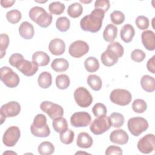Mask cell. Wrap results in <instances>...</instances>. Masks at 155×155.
Returning a JSON list of instances; mask_svg holds the SVG:
<instances>
[{"instance_id": "6da1fadb", "label": "cell", "mask_w": 155, "mask_h": 155, "mask_svg": "<svg viewBox=\"0 0 155 155\" xmlns=\"http://www.w3.org/2000/svg\"><path fill=\"white\" fill-rule=\"evenodd\" d=\"M105 12L99 8H94L90 15L85 16L80 21L82 30L91 33L100 30L102 25Z\"/></svg>"}, {"instance_id": "7a4b0ae2", "label": "cell", "mask_w": 155, "mask_h": 155, "mask_svg": "<svg viewBox=\"0 0 155 155\" xmlns=\"http://www.w3.org/2000/svg\"><path fill=\"white\" fill-rule=\"evenodd\" d=\"M31 134L38 137H47L50 134V129L47 124V118L43 114H37L30 126Z\"/></svg>"}, {"instance_id": "3957f363", "label": "cell", "mask_w": 155, "mask_h": 155, "mask_svg": "<svg viewBox=\"0 0 155 155\" xmlns=\"http://www.w3.org/2000/svg\"><path fill=\"white\" fill-rule=\"evenodd\" d=\"M28 15L33 22L42 28L48 27L51 24L53 19L51 14L48 13L44 8L39 6L32 7L29 11Z\"/></svg>"}, {"instance_id": "277c9868", "label": "cell", "mask_w": 155, "mask_h": 155, "mask_svg": "<svg viewBox=\"0 0 155 155\" xmlns=\"http://www.w3.org/2000/svg\"><path fill=\"white\" fill-rule=\"evenodd\" d=\"M1 81L9 88H15L19 83L20 79L18 74L8 67H2L0 70Z\"/></svg>"}, {"instance_id": "5b68a950", "label": "cell", "mask_w": 155, "mask_h": 155, "mask_svg": "<svg viewBox=\"0 0 155 155\" xmlns=\"http://www.w3.org/2000/svg\"><path fill=\"white\" fill-rule=\"evenodd\" d=\"M130 132L134 136H139L148 128L147 120L142 117H134L129 119L127 124Z\"/></svg>"}, {"instance_id": "8992f818", "label": "cell", "mask_w": 155, "mask_h": 155, "mask_svg": "<svg viewBox=\"0 0 155 155\" xmlns=\"http://www.w3.org/2000/svg\"><path fill=\"white\" fill-rule=\"evenodd\" d=\"M110 99L116 105L125 106L128 105L131 101L132 96L131 93L125 89L117 88L111 92Z\"/></svg>"}, {"instance_id": "52a82bcc", "label": "cell", "mask_w": 155, "mask_h": 155, "mask_svg": "<svg viewBox=\"0 0 155 155\" xmlns=\"http://www.w3.org/2000/svg\"><path fill=\"white\" fill-rule=\"evenodd\" d=\"M21 111V105L16 101H11L4 104L0 108L1 124L5 120L7 117L16 116Z\"/></svg>"}, {"instance_id": "ba28073f", "label": "cell", "mask_w": 155, "mask_h": 155, "mask_svg": "<svg viewBox=\"0 0 155 155\" xmlns=\"http://www.w3.org/2000/svg\"><path fill=\"white\" fill-rule=\"evenodd\" d=\"M111 126L109 117L105 116L97 117L90 126V131L96 135L103 134L108 130Z\"/></svg>"}, {"instance_id": "9c48e42d", "label": "cell", "mask_w": 155, "mask_h": 155, "mask_svg": "<svg viewBox=\"0 0 155 155\" xmlns=\"http://www.w3.org/2000/svg\"><path fill=\"white\" fill-rule=\"evenodd\" d=\"M74 98L76 104L82 108L89 107L93 102L91 94L87 88L83 87H79L75 90Z\"/></svg>"}, {"instance_id": "30bf717a", "label": "cell", "mask_w": 155, "mask_h": 155, "mask_svg": "<svg viewBox=\"0 0 155 155\" xmlns=\"http://www.w3.org/2000/svg\"><path fill=\"white\" fill-rule=\"evenodd\" d=\"M40 108L42 111L48 114L53 120L55 118L62 116L64 114L63 108L55 103L50 101H44L40 104Z\"/></svg>"}, {"instance_id": "8fae6325", "label": "cell", "mask_w": 155, "mask_h": 155, "mask_svg": "<svg viewBox=\"0 0 155 155\" xmlns=\"http://www.w3.org/2000/svg\"><path fill=\"white\" fill-rule=\"evenodd\" d=\"M21 136L19 128L16 126H11L8 127L2 137L3 143L8 147H13L18 142Z\"/></svg>"}, {"instance_id": "7c38bea8", "label": "cell", "mask_w": 155, "mask_h": 155, "mask_svg": "<svg viewBox=\"0 0 155 155\" xmlns=\"http://www.w3.org/2000/svg\"><path fill=\"white\" fill-rule=\"evenodd\" d=\"M139 151L144 154H149L155 149V137L153 134H148L142 137L137 143Z\"/></svg>"}, {"instance_id": "4fadbf2b", "label": "cell", "mask_w": 155, "mask_h": 155, "mask_svg": "<svg viewBox=\"0 0 155 155\" xmlns=\"http://www.w3.org/2000/svg\"><path fill=\"white\" fill-rule=\"evenodd\" d=\"M89 51V45L87 42L78 40L72 42L69 46L68 53L74 58H79L85 55Z\"/></svg>"}, {"instance_id": "5bb4252c", "label": "cell", "mask_w": 155, "mask_h": 155, "mask_svg": "<svg viewBox=\"0 0 155 155\" xmlns=\"http://www.w3.org/2000/svg\"><path fill=\"white\" fill-rule=\"evenodd\" d=\"M91 117L90 114L85 111L73 113L70 117L71 125L74 127H85L91 122Z\"/></svg>"}, {"instance_id": "9a60e30c", "label": "cell", "mask_w": 155, "mask_h": 155, "mask_svg": "<svg viewBox=\"0 0 155 155\" xmlns=\"http://www.w3.org/2000/svg\"><path fill=\"white\" fill-rule=\"evenodd\" d=\"M16 68L25 76H31L38 71V65L33 61L24 59Z\"/></svg>"}, {"instance_id": "2e32d148", "label": "cell", "mask_w": 155, "mask_h": 155, "mask_svg": "<svg viewBox=\"0 0 155 155\" xmlns=\"http://www.w3.org/2000/svg\"><path fill=\"white\" fill-rule=\"evenodd\" d=\"M110 141L119 145L126 144L129 139L127 133L122 129L113 130L110 135Z\"/></svg>"}, {"instance_id": "e0dca14e", "label": "cell", "mask_w": 155, "mask_h": 155, "mask_svg": "<svg viewBox=\"0 0 155 155\" xmlns=\"http://www.w3.org/2000/svg\"><path fill=\"white\" fill-rule=\"evenodd\" d=\"M142 42L145 48L150 51H153L155 49V36L152 30H145L141 35Z\"/></svg>"}, {"instance_id": "ac0fdd59", "label": "cell", "mask_w": 155, "mask_h": 155, "mask_svg": "<svg viewBox=\"0 0 155 155\" xmlns=\"http://www.w3.org/2000/svg\"><path fill=\"white\" fill-rule=\"evenodd\" d=\"M48 49L51 54L54 55H61L65 52V44L63 40L59 38H54L50 42Z\"/></svg>"}, {"instance_id": "d6986e66", "label": "cell", "mask_w": 155, "mask_h": 155, "mask_svg": "<svg viewBox=\"0 0 155 155\" xmlns=\"http://www.w3.org/2000/svg\"><path fill=\"white\" fill-rule=\"evenodd\" d=\"M119 58V56L114 52L107 48L101 56L102 63L107 67H111L116 64Z\"/></svg>"}, {"instance_id": "ffe728a7", "label": "cell", "mask_w": 155, "mask_h": 155, "mask_svg": "<svg viewBox=\"0 0 155 155\" xmlns=\"http://www.w3.org/2000/svg\"><path fill=\"white\" fill-rule=\"evenodd\" d=\"M20 36L25 39H31L35 34V30L33 25L27 21L22 22L19 27Z\"/></svg>"}, {"instance_id": "44dd1931", "label": "cell", "mask_w": 155, "mask_h": 155, "mask_svg": "<svg viewBox=\"0 0 155 155\" xmlns=\"http://www.w3.org/2000/svg\"><path fill=\"white\" fill-rule=\"evenodd\" d=\"M135 34V31L134 27L130 24H127L124 25L121 30L120 36L122 40L125 42L128 43L130 42Z\"/></svg>"}, {"instance_id": "7402d4cb", "label": "cell", "mask_w": 155, "mask_h": 155, "mask_svg": "<svg viewBox=\"0 0 155 155\" xmlns=\"http://www.w3.org/2000/svg\"><path fill=\"white\" fill-rule=\"evenodd\" d=\"M32 61L38 66H46L50 62V58L45 52L38 51L33 54Z\"/></svg>"}, {"instance_id": "603a6c76", "label": "cell", "mask_w": 155, "mask_h": 155, "mask_svg": "<svg viewBox=\"0 0 155 155\" xmlns=\"http://www.w3.org/2000/svg\"><path fill=\"white\" fill-rule=\"evenodd\" d=\"M76 144L80 148H88L91 147L93 144V139L88 133L81 132L78 136Z\"/></svg>"}, {"instance_id": "cb8c5ba5", "label": "cell", "mask_w": 155, "mask_h": 155, "mask_svg": "<svg viewBox=\"0 0 155 155\" xmlns=\"http://www.w3.org/2000/svg\"><path fill=\"white\" fill-rule=\"evenodd\" d=\"M117 28L113 24H108L103 32V38L107 42H112L117 37Z\"/></svg>"}, {"instance_id": "d4e9b609", "label": "cell", "mask_w": 155, "mask_h": 155, "mask_svg": "<svg viewBox=\"0 0 155 155\" xmlns=\"http://www.w3.org/2000/svg\"><path fill=\"white\" fill-rule=\"evenodd\" d=\"M142 88L147 92H153L155 90V79L150 75H143L140 79Z\"/></svg>"}, {"instance_id": "484cf974", "label": "cell", "mask_w": 155, "mask_h": 155, "mask_svg": "<svg viewBox=\"0 0 155 155\" xmlns=\"http://www.w3.org/2000/svg\"><path fill=\"white\" fill-rule=\"evenodd\" d=\"M51 67L56 72H63L68 68L69 63L65 59L57 58L52 61Z\"/></svg>"}, {"instance_id": "4316f807", "label": "cell", "mask_w": 155, "mask_h": 155, "mask_svg": "<svg viewBox=\"0 0 155 155\" xmlns=\"http://www.w3.org/2000/svg\"><path fill=\"white\" fill-rule=\"evenodd\" d=\"M38 85L42 88H48L52 84L51 74L48 71L42 72L38 78Z\"/></svg>"}, {"instance_id": "83f0119b", "label": "cell", "mask_w": 155, "mask_h": 155, "mask_svg": "<svg viewBox=\"0 0 155 155\" xmlns=\"http://www.w3.org/2000/svg\"><path fill=\"white\" fill-rule=\"evenodd\" d=\"M52 126L54 130L57 133H62L68 129V123L67 120L61 116L53 119Z\"/></svg>"}, {"instance_id": "f1b7e54d", "label": "cell", "mask_w": 155, "mask_h": 155, "mask_svg": "<svg viewBox=\"0 0 155 155\" xmlns=\"http://www.w3.org/2000/svg\"><path fill=\"white\" fill-rule=\"evenodd\" d=\"M87 84L94 91H99L102 88V82L101 78L96 74H90L87 78Z\"/></svg>"}, {"instance_id": "f546056e", "label": "cell", "mask_w": 155, "mask_h": 155, "mask_svg": "<svg viewBox=\"0 0 155 155\" xmlns=\"http://www.w3.org/2000/svg\"><path fill=\"white\" fill-rule=\"evenodd\" d=\"M82 5L79 2H74L70 4L67 9L68 15L73 18L79 17L82 15Z\"/></svg>"}, {"instance_id": "4dcf8cb0", "label": "cell", "mask_w": 155, "mask_h": 155, "mask_svg": "<svg viewBox=\"0 0 155 155\" xmlns=\"http://www.w3.org/2000/svg\"><path fill=\"white\" fill-rule=\"evenodd\" d=\"M84 67L85 70L90 73L96 71L99 68V63L95 57L90 56L84 61Z\"/></svg>"}, {"instance_id": "1f68e13d", "label": "cell", "mask_w": 155, "mask_h": 155, "mask_svg": "<svg viewBox=\"0 0 155 155\" xmlns=\"http://www.w3.org/2000/svg\"><path fill=\"white\" fill-rule=\"evenodd\" d=\"M38 151L41 155H50L54 151V145L48 141H44L38 147Z\"/></svg>"}, {"instance_id": "d6a6232c", "label": "cell", "mask_w": 155, "mask_h": 155, "mask_svg": "<svg viewBox=\"0 0 155 155\" xmlns=\"http://www.w3.org/2000/svg\"><path fill=\"white\" fill-rule=\"evenodd\" d=\"M109 118L111 126L113 127L119 128L124 124V117L120 113L113 112L110 115Z\"/></svg>"}, {"instance_id": "836d02e7", "label": "cell", "mask_w": 155, "mask_h": 155, "mask_svg": "<svg viewBox=\"0 0 155 155\" xmlns=\"http://www.w3.org/2000/svg\"><path fill=\"white\" fill-rule=\"evenodd\" d=\"M70 84V80L69 77L65 74H59L56 78V87L61 90H65L67 88Z\"/></svg>"}, {"instance_id": "e575fe53", "label": "cell", "mask_w": 155, "mask_h": 155, "mask_svg": "<svg viewBox=\"0 0 155 155\" xmlns=\"http://www.w3.org/2000/svg\"><path fill=\"white\" fill-rule=\"evenodd\" d=\"M65 8V5L59 1L52 2L48 5V10L50 13L56 15L62 14L64 12Z\"/></svg>"}, {"instance_id": "d590c367", "label": "cell", "mask_w": 155, "mask_h": 155, "mask_svg": "<svg viewBox=\"0 0 155 155\" xmlns=\"http://www.w3.org/2000/svg\"><path fill=\"white\" fill-rule=\"evenodd\" d=\"M70 26V21L65 16L59 17L56 19V27L58 30L62 32L67 31Z\"/></svg>"}, {"instance_id": "8d00e7d4", "label": "cell", "mask_w": 155, "mask_h": 155, "mask_svg": "<svg viewBox=\"0 0 155 155\" xmlns=\"http://www.w3.org/2000/svg\"><path fill=\"white\" fill-rule=\"evenodd\" d=\"M21 13L17 9L11 10L6 13V18L7 21L13 24L18 23L21 19Z\"/></svg>"}, {"instance_id": "74e56055", "label": "cell", "mask_w": 155, "mask_h": 155, "mask_svg": "<svg viewBox=\"0 0 155 155\" xmlns=\"http://www.w3.org/2000/svg\"><path fill=\"white\" fill-rule=\"evenodd\" d=\"M147 104L146 102L141 99H135L132 104L133 110L137 113H142L146 111Z\"/></svg>"}, {"instance_id": "f35d334b", "label": "cell", "mask_w": 155, "mask_h": 155, "mask_svg": "<svg viewBox=\"0 0 155 155\" xmlns=\"http://www.w3.org/2000/svg\"><path fill=\"white\" fill-rule=\"evenodd\" d=\"M59 137L62 143L66 145L70 144L74 140V133L71 130L67 129L66 131L60 133Z\"/></svg>"}, {"instance_id": "ab89813d", "label": "cell", "mask_w": 155, "mask_h": 155, "mask_svg": "<svg viewBox=\"0 0 155 155\" xmlns=\"http://www.w3.org/2000/svg\"><path fill=\"white\" fill-rule=\"evenodd\" d=\"M92 112L96 117L105 116L107 113V109L105 105L102 103H96L92 108Z\"/></svg>"}, {"instance_id": "60d3db41", "label": "cell", "mask_w": 155, "mask_h": 155, "mask_svg": "<svg viewBox=\"0 0 155 155\" xmlns=\"http://www.w3.org/2000/svg\"><path fill=\"white\" fill-rule=\"evenodd\" d=\"M110 19L113 24L120 25L124 22L125 15L121 11L114 10L110 14Z\"/></svg>"}, {"instance_id": "b9f144b4", "label": "cell", "mask_w": 155, "mask_h": 155, "mask_svg": "<svg viewBox=\"0 0 155 155\" xmlns=\"http://www.w3.org/2000/svg\"><path fill=\"white\" fill-rule=\"evenodd\" d=\"M10 42L9 37L5 33H2L0 35V51L1 58H2L5 54V50L7 48Z\"/></svg>"}, {"instance_id": "7bdbcfd3", "label": "cell", "mask_w": 155, "mask_h": 155, "mask_svg": "<svg viewBox=\"0 0 155 155\" xmlns=\"http://www.w3.org/2000/svg\"><path fill=\"white\" fill-rule=\"evenodd\" d=\"M107 49H109L114 52L119 58L123 56L124 53V49L123 46L119 42H112L107 47Z\"/></svg>"}, {"instance_id": "ee69618b", "label": "cell", "mask_w": 155, "mask_h": 155, "mask_svg": "<svg viewBox=\"0 0 155 155\" xmlns=\"http://www.w3.org/2000/svg\"><path fill=\"white\" fill-rule=\"evenodd\" d=\"M135 22L137 27L140 30L147 29L149 27V24H150L148 18L143 15L137 16Z\"/></svg>"}, {"instance_id": "f6af8a7d", "label": "cell", "mask_w": 155, "mask_h": 155, "mask_svg": "<svg viewBox=\"0 0 155 155\" xmlns=\"http://www.w3.org/2000/svg\"><path fill=\"white\" fill-rule=\"evenodd\" d=\"M146 54L142 50L135 49L131 53V58L136 62H140L144 60Z\"/></svg>"}, {"instance_id": "bcb514c9", "label": "cell", "mask_w": 155, "mask_h": 155, "mask_svg": "<svg viewBox=\"0 0 155 155\" xmlns=\"http://www.w3.org/2000/svg\"><path fill=\"white\" fill-rule=\"evenodd\" d=\"M24 60V57L21 54L14 53L11 55L8 59L10 64L15 67H16L22 61Z\"/></svg>"}, {"instance_id": "7dc6e473", "label": "cell", "mask_w": 155, "mask_h": 155, "mask_svg": "<svg viewBox=\"0 0 155 155\" xmlns=\"http://www.w3.org/2000/svg\"><path fill=\"white\" fill-rule=\"evenodd\" d=\"M110 7V1L108 0H97L94 3L95 8H99L105 13L108 10Z\"/></svg>"}, {"instance_id": "c3c4849f", "label": "cell", "mask_w": 155, "mask_h": 155, "mask_svg": "<svg viewBox=\"0 0 155 155\" xmlns=\"http://www.w3.org/2000/svg\"><path fill=\"white\" fill-rule=\"evenodd\" d=\"M105 153L106 155H111V154L121 155L122 154V150L119 147L111 145L107 148Z\"/></svg>"}, {"instance_id": "681fc988", "label": "cell", "mask_w": 155, "mask_h": 155, "mask_svg": "<svg viewBox=\"0 0 155 155\" xmlns=\"http://www.w3.org/2000/svg\"><path fill=\"white\" fill-rule=\"evenodd\" d=\"M154 58L153 56L151 58H150L147 63V68L149 71L152 73L153 74L155 73V63H154Z\"/></svg>"}, {"instance_id": "f907efd6", "label": "cell", "mask_w": 155, "mask_h": 155, "mask_svg": "<svg viewBox=\"0 0 155 155\" xmlns=\"http://www.w3.org/2000/svg\"><path fill=\"white\" fill-rule=\"evenodd\" d=\"M0 2L2 7L4 8H8L12 6L13 4L15 2V0H1Z\"/></svg>"}, {"instance_id": "816d5d0a", "label": "cell", "mask_w": 155, "mask_h": 155, "mask_svg": "<svg viewBox=\"0 0 155 155\" xmlns=\"http://www.w3.org/2000/svg\"><path fill=\"white\" fill-rule=\"evenodd\" d=\"M80 2H82V3H90L91 2V1H83V0H80Z\"/></svg>"}]
</instances>
